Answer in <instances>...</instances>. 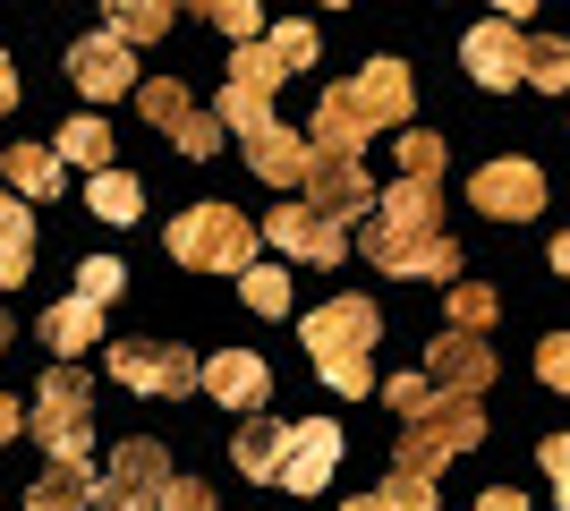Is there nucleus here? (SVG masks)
<instances>
[{"label":"nucleus","instance_id":"obj_1","mask_svg":"<svg viewBox=\"0 0 570 511\" xmlns=\"http://www.w3.org/2000/svg\"><path fill=\"white\" fill-rule=\"evenodd\" d=\"M409 102H417V77H409L401 60H366L357 77L324 86L315 128H307V154H315V163H357L366 137H383V128L409 120Z\"/></svg>","mask_w":570,"mask_h":511},{"label":"nucleus","instance_id":"obj_2","mask_svg":"<svg viewBox=\"0 0 570 511\" xmlns=\"http://www.w3.org/2000/svg\"><path fill=\"white\" fill-rule=\"evenodd\" d=\"M366 256H375L383 273L452 282V273H460V247H452V230H443V196H434V179H401V188L383 196L375 222H366Z\"/></svg>","mask_w":570,"mask_h":511},{"label":"nucleus","instance_id":"obj_3","mask_svg":"<svg viewBox=\"0 0 570 511\" xmlns=\"http://www.w3.org/2000/svg\"><path fill=\"white\" fill-rule=\"evenodd\" d=\"M307 60H315V26H273V35H256V43H238L230 86H222V120H230V137L273 128V95H282V77H298Z\"/></svg>","mask_w":570,"mask_h":511},{"label":"nucleus","instance_id":"obj_4","mask_svg":"<svg viewBox=\"0 0 570 511\" xmlns=\"http://www.w3.org/2000/svg\"><path fill=\"white\" fill-rule=\"evenodd\" d=\"M298 341H307L315 375H324L341 401H366V392H375V366H366V341H375V307H366V298H333V307H315V316L298 324Z\"/></svg>","mask_w":570,"mask_h":511},{"label":"nucleus","instance_id":"obj_5","mask_svg":"<svg viewBox=\"0 0 570 511\" xmlns=\"http://www.w3.org/2000/svg\"><path fill=\"white\" fill-rule=\"evenodd\" d=\"M469 443H485V410H476V392H443L434 384L426 392V410H409L401 417V452L392 461H409V469H443L452 452H469Z\"/></svg>","mask_w":570,"mask_h":511},{"label":"nucleus","instance_id":"obj_6","mask_svg":"<svg viewBox=\"0 0 570 511\" xmlns=\"http://www.w3.org/2000/svg\"><path fill=\"white\" fill-rule=\"evenodd\" d=\"M95 384H86V375H77V366H51L43 384H35V435L51 443V461H86V452H95Z\"/></svg>","mask_w":570,"mask_h":511},{"label":"nucleus","instance_id":"obj_7","mask_svg":"<svg viewBox=\"0 0 570 511\" xmlns=\"http://www.w3.org/2000/svg\"><path fill=\"white\" fill-rule=\"evenodd\" d=\"M170 256L196 273H247V222H238V205H188L170 222Z\"/></svg>","mask_w":570,"mask_h":511},{"label":"nucleus","instance_id":"obj_8","mask_svg":"<svg viewBox=\"0 0 570 511\" xmlns=\"http://www.w3.org/2000/svg\"><path fill=\"white\" fill-rule=\"evenodd\" d=\"M137 111H145L154 128H170V146L188 154V163L222 154V137H230V120H222V111H196L179 77H145V86H137Z\"/></svg>","mask_w":570,"mask_h":511},{"label":"nucleus","instance_id":"obj_9","mask_svg":"<svg viewBox=\"0 0 570 511\" xmlns=\"http://www.w3.org/2000/svg\"><path fill=\"white\" fill-rule=\"evenodd\" d=\"M111 384L179 401V392H196V384H205V366H196L188 350H179V341H111Z\"/></svg>","mask_w":570,"mask_h":511},{"label":"nucleus","instance_id":"obj_10","mask_svg":"<svg viewBox=\"0 0 570 511\" xmlns=\"http://www.w3.org/2000/svg\"><path fill=\"white\" fill-rule=\"evenodd\" d=\"M163 487H170V461L163 443H119L111 469H102V511H163Z\"/></svg>","mask_w":570,"mask_h":511},{"label":"nucleus","instance_id":"obj_11","mask_svg":"<svg viewBox=\"0 0 570 511\" xmlns=\"http://www.w3.org/2000/svg\"><path fill=\"white\" fill-rule=\"evenodd\" d=\"M69 77H77V95H95V102L137 95V43L102 26V35H86V43L69 51Z\"/></svg>","mask_w":570,"mask_h":511},{"label":"nucleus","instance_id":"obj_12","mask_svg":"<svg viewBox=\"0 0 570 511\" xmlns=\"http://www.w3.org/2000/svg\"><path fill=\"white\" fill-rule=\"evenodd\" d=\"M333 469H341V426H333V417H307V426H289V443H282V478H273V487H289V494H324V487H333Z\"/></svg>","mask_w":570,"mask_h":511},{"label":"nucleus","instance_id":"obj_13","mask_svg":"<svg viewBox=\"0 0 570 511\" xmlns=\"http://www.w3.org/2000/svg\"><path fill=\"white\" fill-rule=\"evenodd\" d=\"M469 205H485L494 222H528L537 205H546V170L520 163V154H511V163H485L469 179Z\"/></svg>","mask_w":570,"mask_h":511},{"label":"nucleus","instance_id":"obj_14","mask_svg":"<svg viewBox=\"0 0 570 511\" xmlns=\"http://www.w3.org/2000/svg\"><path fill=\"white\" fill-rule=\"evenodd\" d=\"M460 60H469L476 86H520L528 77V43H520V18H485L460 35Z\"/></svg>","mask_w":570,"mask_h":511},{"label":"nucleus","instance_id":"obj_15","mask_svg":"<svg viewBox=\"0 0 570 511\" xmlns=\"http://www.w3.org/2000/svg\"><path fill=\"white\" fill-rule=\"evenodd\" d=\"M273 247H289V256H315V265H341L350 256V222L315 214V205H273Z\"/></svg>","mask_w":570,"mask_h":511},{"label":"nucleus","instance_id":"obj_16","mask_svg":"<svg viewBox=\"0 0 570 511\" xmlns=\"http://www.w3.org/2000/svg\"><path fill=\"white\" fill-rule=\"evenodd\" d=\"M426 375L443 392H485L494 384V350L476 333H443V341H426Z\"/></svg>","mask_w":570,"mask_h":511},{"label":"nucleus","instance_id":"obj_17","mask_svg":"<svg viewBox=\"0 0 570 511\" xmlns=\"http://www.w3.org/2000/svg\"><path fill=\"white\" fill-rule=\"evenodd\" d=\"M307 205H315V214H333V222H357V214H375L383 196L366 188V170H357V163H307Z\"/></svg>","mask_w":570,"mask_h":511},{"label":"nucleus","instance_id":"obj_18","mask_svg":"<svg viewBox=\"0 0 570 511\" xmlns=\"http://www.w3.org/2000/svg\"><path fill=\"white\" fill-rule=\"evenodd\" d=\"M205 392H214L222 410H264L273 366H264L256 350H222V358H205Z\"/></svg>","mask_w":570,"mask_h":511},{"label":"nucleus","instance_id":"obj_19","mask_svg":"<svg viewBox=\"0 0 570 511\" xmlns=\"http://www.w3.org/2000/svg\"><path fill=\"white\" fill-rule=\"evenodd\" d=\"M102 503V469L95 461H51L35 487H26V511H95Z\"/></svg>","mask_w":570,"mask_h":511},{"label":"nucleus","instance_id":"obj_20","mask_svg":"<svg viewBox=\"0 0 570 511\" xmlns=\"http://www.w3.org/2000/svg\"><path fill=\"white\" fill-rule=\"evenodd\" d=\"M43 341L60 350V358H86V350L102 341V307H95L86 291H77V298H60V307L43 316Z\"/></svg>","mask_w":570,"mask_h":511},{"label":"nucleus","instance_id":"obj_21","mask_svg":"<svg viewBox=\"0 0 570 511\" xmlns=\"http://www.w3.org/2000/svg\"><path fill=\"white\" fill-rule=\"evenodd\" d=\"M282 443H289V426H273V417L247 410V426L230 435V461L247 469V478H264V487H273V478H282Z\"/></svg>","mask_w":570,"mask_h":511},{"label":"nucleus","instance_id":"obj_22","mask_svg":"<svg viewBox=\"0 0 570 511\" xmlns=\"http://www.w3.org/2000/svg\"><path fill=\"white\" fill-rule=\"evenodd\" d=\"M60 170H69L60 146H9V154H0V179H9L18 196H51V188H60Z\"/></svg>","mask_w":570,"mask_h":511},{"label":"nucleus","instance_id":"obj_23","mask_svg":"<svg viewBox=\"0 0 570 511\" xmlns=\"http://www.w3.org/2000/svg\"><path fill=\"white\" fill-rule=\"evenodd\" d=\"M102 18H111V35H128V43H163L170 0H102Z\"/></svg>","mask_w":570,"mask_h":511},{"label":"nucleus","instance_id":"obj_24","mask_svg":"<svg viewBox=\"0 0 570 511\" xmlns=\"http://www.w3.org/2000/svg\"><path fill=\"white\" fill-rule=\"evenodd\" d=\"M86 205H95L102 222H137V214H145V188L128 179V170H95V188H86Z\"/></svg>","mask_w":570,"mask_h":511},{"label":"nucleus","instance_id":"obj_25","mask_svg":"<svg viewBox=\"0 0 570 511\" xmlns=\"http://www.w3.org/2000/svg\"><path fill=\"white\" fill-rule=\"evenodd\" d=\"M188 9L205 26H222L230 43H256V35H264V0H188Z\"/></svg>","mask_w":570,"mask_h":511},{"label":"nucleus","instance_id":"obj_26","mask_svg":"<svg viewBox=\"0 0 570 511\" xmlns=\"http://www.w3.org/2000/svg\"><path fill=\"white\" fill-rule=\"evenodd\" d=\"M528 86H537V95H570V43L537 35V43H528Z\"/></svg>","mask_w":570,"mask_h":511},{"label":"nucleus","instance_id":"obj_27","mask_svg":"<svg viewBox=\"0 0 570 511\" xmlns=\"http://www.w3.org/2000/svg\"><path fill=\"white\" fill-rule=\"evenodd\" d=\"M60 154H69L77 170H111V128L102 120H69L60 128Z\"/></svg>","mask_w":570,"mask_h":511},{"label":"nucleus","instance_id":"obj_28","mask_svg":"<svg viewBox=\"0 0 570 511\" xmlns=\"http://www.w3.org/2000/svg\"><path fill=\"white\" fill-rule=\"evenodd\" d=\"M383 503H392V511H434V478H426V469H409V461H392V469H383Z\"/></svg>","mask_w":570,"mask_h":511},{"label":"nucleus","instance_id":"obj_29","mask_svg":"<svg viewBox=\"0 0 570 511\" xmlns=\"http://www.w3.org/2000/svg\"><path fill=\"white\" fill-rule=\"evenodd\" d=\"M238 282H247V307H256V316H289V273L282 265H247Z\"/></svg>","mask_w":570,"mask_h":511},{"label":"nucleus","instance_id":"obj_30","mask_svg":"<svg viewBox=\"0 0 570 511\" xmlns=\"http://www.w3.org/2000/svg\"><path fill=\"white\" fill-rule=\"evenodd\" d=\"M77 291L95 298V307H111V298L128 291V265H111V256H86V265H77Z\"/></svg>","mask_w":570,"mask_h":511},{"label":"nucleus","instance_id":"obj_31","mask_svg":"<svg viewBox=\"0 0 570 511\" xmlns=\"http://www.w3.org/2000/svg\"><path fill=\"white\" fill-rule=\"evenodd\" d=\"M452 324L460 333H485V324H494V291H485V282H452Z\"/></svg>","mask_w":570,"mask_h":511},{"label":"nucleus","instance_id":"obj_32","mask_svg":"<svg viewBox=\"0 0 570 511\" xmlns=\"http://www.w3.org/2000/svg\"><path fill=\"white\" fill-rule=\"evenodd\" d=\"M0 247H35V214L18 205V188L0 179Z\"/></svg>","mask_w":570,"mask_h":511},{"label":"nucleus","instance_id":"obj_33","mask_svg":"<svg viewBox=\"0 0 570 511\" xmlns=\"http://www.w3.org/2000/svg\"><path fill=\"white\" fill-rule=\"evenodd\" d=\"M443 170V137H401V179H434Z\"/></svg>","mask_w":570,"mask_h":511},{"label":"nucleus","instance_id":"obj_34","mask_svg":"<svg viewBox=\"0 0 570 511\" xmlns=\"http://www.w3.org/2000/svg\"><path fill=\"white\" fill-rule=\"evenodd\" d=\"M537 375H546L553 392H570V333H546V341H537Z\"/></svg>","mask_w":570,"mask_h":511},{"label":"nucleus","instance_id":"obj_35","mask_svg":"<svg viewBox=\"0 0 570 511\" xmlns=\"http://www.w3.org/2000/svg\"><path fill=\"white\" fill-rule=\"evenodd\" d=\"M426 392H434V375H392V384H383V410H426Z\"/></svg>","mask_w":570,"mask_h":511},{"label":"nucleus","instance_id":"obj_36","mask_svg":"<svg viewBox=\"0 0 570 511\" xmlns=\"http://www.w3.org/2000/svg\"><path fill=\"white\" fill-rule=\"evenodd\" d=\"M537 461H546L553 494H562V511H570V435H546V452H537Z\"/></svg>","mask_w":570,"mask_h":511},{"label":"nucleus","instance_id":"obj_37","mask_svg":"<svg viewBox=\"0 0 570 511\" xmlns=\"http://www.w3.org/2000/svg\"><path fill=\"white\" fill-rule=\"evenodd\" d=\"M163 511H214V487H196V478H170V487H163Z\"/></svg>","mask_w":570,"mask_h":511},{"label":"nucleus","instance_id":"obj_38","mask_svg":"<svg viewBox=\"0 0 570 511\" xmlns=\"http://www.w3.org/2000/svg\"><path fill=\"white\" fill-rule=\"evenodd\" d=\"M26 273H35V247H0V291H18Z\"/></svg>","mask_w":570,"mask_h":511},{"label":"nucleus","instance_id":"obj_39","mask_svg":"<svg viewBox=\"0 0 570 511\" xmlns=\"http://www.w3.org/2000/svg\"><path fill=\"white\" fill-rule=\"evenodd\" d=\"M26 426H35V417H26V401H9V392H0V443H18Z\"/></svg>","mask_w":570,"mask_h":511},{"label":"nucleus","instance_id":"obj_40","mask_svg":"<svg viewBox=\"0 0 570 511\" xmlns=\"http://www.w3.org/2000/svg\"><path fill=\"white\" fill-rule=\"evenodd\" d=\"M476 511H528V503H520L511 487H485V494H476Z\"/></svg>","mask_w":570,"mask_h":511},{"label":"nucleus","instance_id":"obj_41","mask_svg":"<svg viewBox=\"0 0 570 511\" xmlns=\"http://www.w3.org/2000/svg\"><path fill=\"white\" fill-rule=\"evenodd\" d=\"M0 111H18V69H9V51H0Z\"/></svg>","mask_w":570,"mask_h":511},{"label":"nucleus","instance_id":"obj_42","mask_svg":"<svg viewBox=\"0 0 570 511\" xmlns=\"http://www.w3.org/2000/svg\"><path fill=\"white\" fill-rule=\"evenodd\" d=\"M553 273H562V282H570V230H562V239H553Z\"/></svg>","mask_w":570,"mask_h":511},{"label":"nucleus","instance_id":"obj_43","mask_svg":"<svg viewBox=\"0 0 570 511\" xmlns=\"http://www.w3.org/2000/svg\"><path fill=\"white\" fill-rule=\"evenodd\" d=\"M502 18H528V9H546V0H494Z\"/></svg>","mask_w":570,"mask_h":511},{"label":"nucleus","instance_id":"obj_44","mask_svg":"<svg viewBox=\"0 0 570 511\" xmlns=\"http://www.w3.org/2000/svg\"><path fill=\"white\" fill-rule=\"evenodd\" d=\"M350 511H392V503H383V494H357V503Z\"/></svg>","mask_w":570,"mask_h":511},{"label":"nucleus","instance_id":"obj_45","mask_svg":"<svg viewBox=\"0 0 570 511\" xmlns=\"http://www.w3.org/2000/svg\"><path fill=\"white\" fill-rule=\"evenodd\" d=\"M9 341H18V324H9V316H0V350H9Z\"/></svg>","mask_w":570,"mask_h":511},{"label":"nucleus","instance_id":"obj_46","mask_svg":"<svg viewBox=\"0 0 570 511\" xmlns=\"http://www.w3.org/2000/svg\"><path fill=\"white\" fill-rule=\"evenodd\" d=\"M324 9H341V0H324Z\"/></svg>","mask_w":570,"mask_h":511}]
</instances>
